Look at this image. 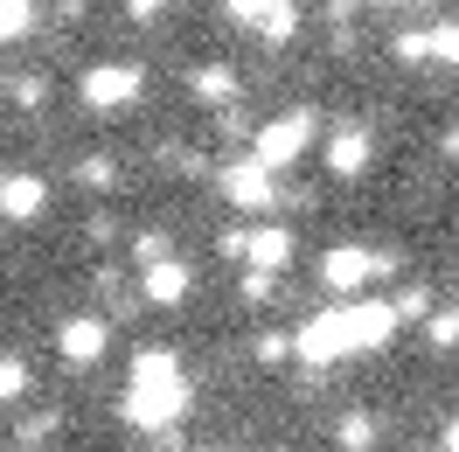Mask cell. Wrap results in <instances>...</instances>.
I'll return each instance as SVG.
<instances>
[{
	"instance_id": "1",
	"label": "cell",
	"mask_w": 459,
	"mask_h": 452,
	"mask_svg": "<svg viewBox=\"0 0 459 452\" xmlns=\"http://www.w3.org/2000/svg\"><path fill=\"white\" fill-rule=\"evenodd\" d=\"M397 335V307H383V300H362V307H334L307 320L299 327V355L307 362H342V355H362V348H383V341Z\"/></svg>"
},
{
	"instance_id": "2",
	"label": "cell",
	"mask_w": 459,
	"mask_h": 452,
	"mask_svg": "<svg viewBox=\"0 0 459 452\" xmlns=\"http://www.w3.org/2000/svg\"><path fill=\"white\" fill-rule=\"evenodd\" d=\"M188 411V376L168 348H140L133 355V390H126V418L140 431H168L174 418Z\"/></svg>"
},
{
	"instance_id": "3",
	"label": "cell",
	"mask_w": 459,
	"mask_h": 452,
	"mask_svg": "<svg viewBox=\"0 0 459 452\" xmlns=\"http://www.w3.org/2000/svg\"><path fill=\"white\" fill-rule=\"evenodd\" d=\"M307 146H314V112H307V105H292L286 118L258 126V140H251V161L279 174V168H292V161H299Z\"/></svg>"
},
{
	"instance_id": "4",
	"label": "cell",
	"mask_w": 459,
	"mask_h": 452,
	"mask_svg": "<svg viewBox=\"0 0 459 452\" xmlns=\"http://www.w3.org/2000/svg\"><path fill=\"white\" fill-rule=\"evenodd\" d=\"M77 91H84L91 112H126V105L146 91V70H140V63H98V70H84V84H77Z\"/></svg>"
},
{
	"instance_id": "5",
	"label": "cell",
	"mask_w": 459,
	"mask_h": 452,
	"mask_svg": "<svg viewBox=\"0 0 459 452\" xmlns=\"http://www.w3.org/2000/svg\"><path fill=\"white\" fill-rule=\"evenodd\" d=\"M383 272H397V265H390V257H376V251H362V244H342V251L320 257V279L334 285V292H355V285L383 279Z\"/></svg>"
},
{
	"instance_id": "6",
	"label": "cell",
	"mask_w": 459,
	"mask_h": 452,
	"mask_svg": "<svg viewBox=\"0 0 459 452\" xmlns=\"http://www.w3.org/2000/svg\"><path fill=\"white\" fill-rule=\"evenodd\" d=\"M140 292L153 300V307H181V300H188V265H181V257H146L140 265Z\"/></svg>"
},
{
	"instance_id": "7",
	"label": "cell",
	"mask_w": 459,
	"mask_h": 452,
	"mask_svg": "<svg viewBox=\"0 0 459 452\" xmlns=\"http://www.w3.org/2000/svg\"><path fill=\"white\" fill-rule=\"evenodd\" d=\"M63 362H77V369H84V362H98V355H105V341H112V335H105V320H98V313H77V320H63Z\"/></svg>"
},
{
	"instance_id": "8",
	"label": "cell",
	"mask_w": 459,
	"mask_h": 452,
	"mask_svg": "<svg viewBox=\"0 0 459 452\" xmlns=\"http://www.w3.org/2000/svg\"><path fill=\"white\" fill-rule=\"evenodd\" d=\"M49 209V188L35 181V174H7L0 181V216H14V223H35Z\"/></svg>"
},
{
	"instance_id": "9",
	"label": "cell",
	"mask_w": 459,
	"mask_h": 452,
	"mask_svg": "<svg viewBox=\"0 0 459 452\" xmlns=\"http://www.w3.org/2000/svg\"><path fill=\"white\" fill-rule=\"evenodd\" d=\"M223 188H230L237 209H272V168H258V161H237L223 174Z\"/></svg>"
},
{
	"instance_id": "10",
	"label": "cell",
	"mask_w": 459,
	"mask_h": 452,
	"mask_svg": "<svg viewBox=\"0 0 459 452\" xmlns=\"http://www.w3.org/2000/svg\"><path fill=\"white\" fill-rule=\"evenodd\" d=\"M244 257H251V272H286L292 265V230H279V223L251 230V237H244Z\"/></svg>"
},
{
	"instance_id": "11",
	"label": "cell",
	"mask_w": 459,
	"mask_h": 452,
	"mask_svg": "<svg viewBox=\"0 0 459 452\" xmlns=\"http://www.w3.org/2000/svg\"><path fill=\"white\" fill-rule=\"evenodd\" d=\"M369 133H362V126H348V133H334V140H327V168L342 174V181H355V174L369 168Z\"/></svg>"
},
{
	"instance_id": "12",
	"label": "cell",
	"mask_w": 459,
	"mask_h": 452,
	"mask_svg": "<svg viewBox=\"0 0 459 452\" xmlns=\"http://www.w3.org/2000/svg\"><path fill=\"white\" fill-rule=\"evenodd\" d=\"M188 91H195L202 105H230V98H237V70H223V63H202L195 77H188Z\"/></svg>"
},
{
	"instance_id": "13",
	"label": "cell",
	"mask_w": 459,
	"mask_h": 452,
	"mask_svg": "<svg viewBox=\"0 0 459 452\" xmlns=\"http://www.w3.org/2000/svg\"><path fill=\"white\" fill-rule=\"evenodd\" d=\"M251 29H264V42H292V29H299V7H292V0H272Z\"/></svg>"
},
{
	"instance_id": "14",
	"label": "cell",
	"mask_w": 459,
	"mask_h": 452,
	"mask_svg": "<svg viewBox=\"0 0 459 452\" xmlns=\"http://www.w3.org/2000/svg\"><path fill=\"white\" fill-rule=\"evenodd\" d=\"M376 439H383V424H376V418H362V411L342 418V452H369Z\"/></svg>"
},
{
	"instance_id": "15",
	"label": "cell",
	"mask_w": 459,
	"mask_h": 452,
	"mask_svg": "<svg viewBox=\"0 0 459 452\" xmlns=\"http://www.w3.org/2000/svg\"><path fill=\"white\" fill-rule=\"evenodd\" d=\"M29 22H35V0H0V42L29 35Z\"/></svg>"
},
{
	"instance_id": "16",
	"label": "cell",
	"mask_w": 459,
	"mask_h": 452,
	"mask_svg": "<svg viewBox=\"0 0 459 452\" xmlns=\"http://www.w3.org/2000/svg\"><path fill=\"white\" fill-rule=\"evenodd\" d=\"M425 42H431V56H438V63H453V56H459V35H453V22H438V29L425 35Z\"/></svg>"
},
{
	"instance_id": "17",
	"label": "cell",
	"mask_w": 459,
	"mask_h": 452,
	"mask_svg": "<svg viewBox=\"0 0 459 452\" xmlns=\"http://www.w3.org/2000/svg\"><path fill=\"white\" fill-rule=\"evenodd\" d=\"M22 390H29V369H22V362H0V404L22 396Z\"/></svg>"
},
{
	"instance_id": "18",
	"label": "cell",
	"mask_w": 459,
	"mask_h": 452,
	"mask_svg": "<svg viewBox=\"0 0 459 452\" xmlns=\"http://www.w3.org/2000/svg\"><path fill=\"white\" fill-rule=\"evenodd\" d=\"M77 181L84 188H112V161H77Z\"/></svg>"
},
{
	"instance_id": "19",
	"label": "cell",
	"mask_w": 459,
	"mask_h": 452,
	"mask_svg": "<svg viewBox=\"0 0 459 452\" xmlns=\"http://www.w3.org/2000/svg\"><path fill=\"white\" fill-rule=\"evenodd\" d=\"M431 341H438V348H453V341H459V320H453V313H431Z\"/></svg>"
},
{
	"instance_id": "20",
	"label": "cell",
	"mask_w": 459,
	"mask_h": 452,
	"mask_svg": "<svg viewBox=\"0 0 459 452\" xmlns=\"http://www.w3.org/2000/svg\"><path fill=\"white\" fill-rule=\"evenodd\" d=\"M244 300H272V272H244Z\"/></svg>"
},
{
	"instance_id": "21",
	"label": "cell",
	"mask_w": 459,
	"mask_h": 452,
	"mask_svg": "<svg viewBox=\"0 0 459 452\" xmlns=\"http://www.w3.org/2000/svg\"><path fill=\"white\" fill-rule=\"evenodd\" d=\"M126 7H133V14H140V22H146V14H160V0H126Z\"/></svg>"
},
{
	"instance_id": "22",
	"label": "cell",
	"mask_w": 459,
	"mask_h": 452,
	"mask_svg": "<svg viewBox=\"0 0 459 452\" xmlns=\"http://www.w3.org/2000/svg\"><path fill=\"white\" fill-rule=\"evenodd\" d=\"M446 452H453V439H446Z\"/></svg>"
}]
</instances>
